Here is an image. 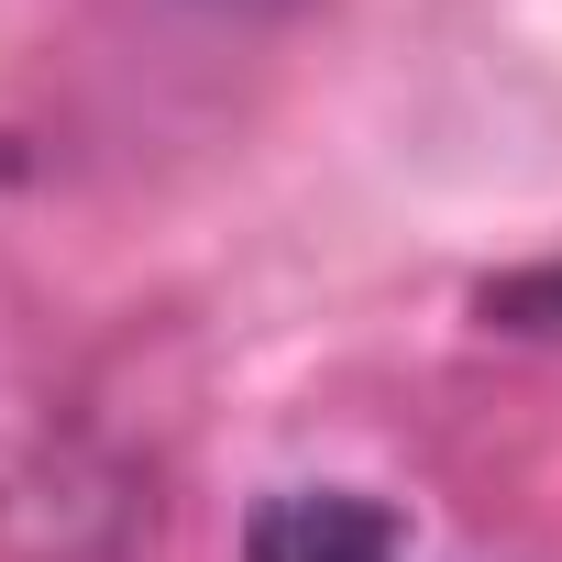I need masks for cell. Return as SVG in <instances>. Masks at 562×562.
<instances>
[{
    "label": "cell",
    "mask_w": 562,
    "mask_h": 562,
    "mask_svg": "<svg viewBox=\"0 0 562 562\" xmlns=\"http://www.w3.org/2000/svg\"><path fill=\"white\" fill-rule=\"evenodd\" d=\"M243 562H408V529L386 496L353 485H276L243 518Z\"/></svg>",
    "instance_id": "cell-1"
},
{
    "label": "cell",
    "mask_w": 562,
    "mask_h": 562,
    "mask_svg": "<svg viewBox=\"0 0 562 562\" xmlns=\"http://www.w3.org/2000/svg\"><path fill=\"white\" fill-rule=\"evenodd\" d=\"M485 321H507V331H562V265H540V276H507V288H485Z\"/></svg>",
    "instance_id": "cell-2"
}]
</instances>
